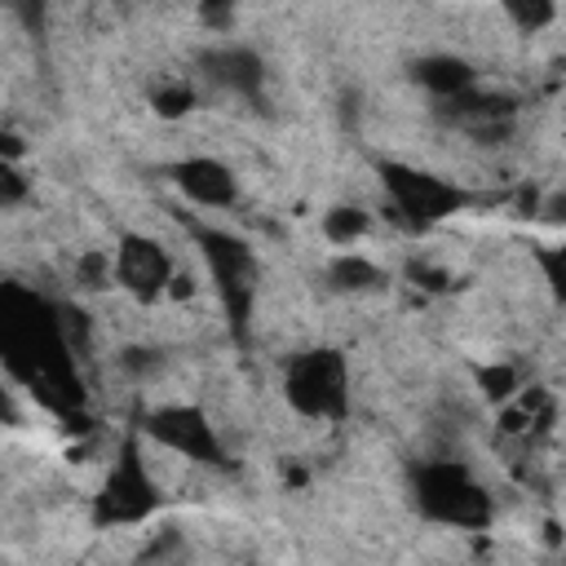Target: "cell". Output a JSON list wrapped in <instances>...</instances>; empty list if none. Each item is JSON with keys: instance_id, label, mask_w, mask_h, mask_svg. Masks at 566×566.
Instances as JSON below:
<instances>
[{"instance_id": "1", "label": "cell", "mask_w": 566, "mask_h": 566, "mask_svg": "<svg viewBox=\"0 0 566 566\" xmlns=\"http://www.w3.org/2000/svg\"><path fill=\"white\" fill-rule=\"evenodd\" d=\"M0 363L44 407L62 416L80 407L75 349L62 332L57 305L13 283H0Z\"/></svg>"}, {"instance_id": "2", "label": "cell", "mask_w": 566, "mask_h": 566, "mask_svg": "<svg viewBox=\"0 0 566 566\" xmlns=\"http://www.w3.org/2000/svg\"><path fill=\"white\" fill-rule=\"evenodd\" d=\"M186 230H190V239L199 248V261L212 279V292L221 301L234 349H248L252 345V318H256V292H261L256 248L243 234H234L226 226H212V221H199V217H186Z\"/></svg>"}, {"instance_id": "3", "label": "cell", "mask_w": 566, "mask_h": 566, "mask_svg": "<svg viewBox=\"0 0 566 566\" xmlns=\"http://www.w3.org/2000/svg\"><path fill=\"white\" fill-rule=\"evenodd\" d=\"M411 504L424 522L451 531H486L495 522V500L464 460H420L411 464Z\"/></svg>"}, {"instance_id": "4", "label": "cell", "mask_w": 566, "mask_h": 566, "mask_svg": "<svg viewBox=\"0 0 566 566\" xmlns=\"http://www.w3.org/2000/svg\"><path fill=\"white\" fill-rule=\"evenodd\" d=\"M376 177H380V190H385L398 226H407L411 234H424V230L460 217L473 203V195L460 181H447L442 172H429L407 159H376Z\"/></svg>"}, {"instance_id": "5", "label": "cell", "mask_w": 566, "mask_h": 566, "mask_svg": "<svg viewBox=\"0 0 566 566\" xmlns=\"http://www.w3.org/2000/svg\"><path fill=\"white\" fill-rule=\"evenodd\" d=\"M283 402L301 416V420H318V424H336L349 416V363L336 345H310L296 349L283 363Z\"/></svg>"}, {"instance_id": "6", "label": "cell", "mask_w": 566, "mask_h": 566, "mask_svg": "<svg viewBox=\"0 0 566 566\" xmlns=\"http://www.w3.org/2000/svg\"><path fill=\"white\" fill-rule=\"evenodd\" d=\"M164 495L142 460V429L128 424L119 447H115V460L106 469V478L97 482V495H93V526L97 531H111V526H142L159 513Z\"/></svg>"}, {"instance_id": "7", "label": "cell", "mask_w": 566, "mask_h": 566, "mask_svg": "<svg viewBox=\"0 0 566 566\" xmlns=\"http://www.w3.org/2000/svg\"><path fill=\"white\" fill-rule=\"evenodd\" d=\"M133 424L142 429V438H150L164 451H177L190 464L203 469H230V451L217 433V424L208 420V411L199 402H159V407H137Z\"/></svg>"}, {"instance_id": "8", "label": "cell", "mask_w": 566, "mask_h": 566, "mask_svg": "<svg viewBox=\"0 0 566 566\" xmlns=\"http://www.w3.org/2000/svg\"><path fill=\"white\" fill-rule=\"evenodd\" d=\"M172 256L168 248L155 239V234H142V230H124L115 252H111V279L115 287H124L133 301L150 305L159 296H168V283H172Z\"/></svg>"}, {"instance_id": "9", "label": "cell", "mask_w": 566, "mask_h": 566, "mask_svg": "<svg viewBox=\"0 0 566 566\" xmlns=\"http://www.w3.org/2000/svg\"><path fill=\"white\" fill-rule=\"evenodd\" d=\"M438 119H442L447 128L464 133V137L478 142V146H500V142H509L513 128H517V102H513L509 93H491V88L473 84V88H464V93L438 102Z\"/></svg>"}, {"instance_id": "10", "label": "cell", "mask_w": 566, "mask_h": 566, "mask_svg": "<svg viewBox=\"0 0 566 566\" xmlns=\"http://www.w3.org/2000/svg\"><path fill=\"white\" fill-rule=\"evenodd\" d=\"M199 75L226 97L265 106V57L248 44H208L199 53Z\"/></svg>"}, {"instance_id": "11", "label": "cell", "mask_w": 566, "mask_h": 566, "mask_svg": "<svg viewBox=\"0 0 566 566\" xmlns=\"http://www.w3.org/2000/svg\"><path fill=\"white\" fill-rule=\"evenodd\" d=\"M168 181L203 212H221L239 203V177L226 159L217 155H186L177 164H168Z\"/></svg>"}, {"instance_id": "12", "label": "cell", "mask_w": 566, "mask_h": 566, "mask_svg": "<svg viewBox=\"0 0 566 566\" xmlns=\"http://www.w3.org/2000/svg\"><path fill=\"white\" fill-rule=\"evenodd\" d=\"M407 75H411V84L424 88L433 102H447V97H455V93H464V88L478 84L473 62H464V57H455V53H424V57H416V62L407 66Z\"/></svg>"}, {"instance_id": "13", "label": "cell", "mask_w": 566, "mask_h": 566, "mask_svg": "<svg viewBox=\"0 0 566 566\" xmlns=\"http://www.w3.org/2000/svg\"><path fill=\"white\" fill-rule=\"evenodd\" d=\"M323 283L340 296H367V292H380L389 283V274L376 261H367L363 252H336L323 265Z\"/></svg>"}, {"instance_id": "14", "label": "cell", "mask_w": 566, "mask_h": 566, "mask_svg": "<svg viewBox=\"0 0 566 566\" xmlns=\"http://www.w3.org/2000/svg\"><path fill=\"white\" fill-rule=\"evenodd\" d=\"M323 239L327 243H336V248H354L358 239H367V230H371V212L367 208H358V203H332L327 212H323Z\"/></svg>"}, {"instance_id": "15", "label": "cell", "mask_w": 566, "mask_h": 566, "mask_svg": "<svg viewBox=\"0 0 566 566\" xmlns=\"http://www.w3.org/2000/svg\"><path fill=\"white\" fill-rule=\"evenodd\" d=\"M473 380H478L482 398L495 402V407H504L522 394V376H517L513 363H482V367H473Z\"/></svg>"}, {"instance_id": "16", "label": "cell", "mask_w": 566, "mask_h": 566, "mask_svg": "<svg viewBox=\"0 0 566 566\" xmlns=\"http://www.w3.org/2000/svg\"><path fill=\"white\" fill-rule=\"evenodd\" d=\"M495 4L522 35H539L557 22V0H495Z\"/></svg>"}, {"instance_id": "17", "label": "cell", "mask_w": 566, "mask_h": 566, "mask_svg": "<svg viewBox=\"0 0 566 566\" xmlns=\"http://www.w3.org/2000/svg\"><path fill=\"white\" fill-rule=\"evenodd\" d=\"M195 106H199V93H195V84H186V80L164 84V88L150 93V111H155L159 119H186Z\"/></svg>"}, {"instance_id": "18", "label": "cell", "mask_w": 566, "mask_h": 566, "mask_svg": "<svg viewBox=\"0 0 566 566\" xmlns=\"http://www.w3.org/2000/svg\"><path fill=\"white\" fill-rule=\"evenodd\" d=\"M0 9L31 35V40H44V31H49V9H53V0H0Z\"/></svg>"}, {"instance_id": "19", "label": "cell", "mask_w": 566, "mask_h": 566, "mask_svg": "<svg viewBox=\"0 0 566 566\" xmlns=\"http://www.w3.org/2000/svg\"><path fill=\"white\" fill-rule=\"evenodd\" d=\"M75 283L88 287V292L111 287V283H115V279H111V256H106L102 248H88V252L75 261Z\"/></svg>"}, {"instance_id": "20", "label": "cell", "mask_w": 566, "mask_h": 566, "mask_svg": "<svg viewBox=\"0 0 566 566\" xmlns=\"http://www.w3.org/2000/svg\"><path fill=\"white\" fill-rule=\"evenodd\" d=\"M27 199H31V177H27L18 164L0 159V212H4V208H18V203H27Z\"/></svg>"}, {"instance_id": "21", "label": "cell", "mask_w": 566, "mask_h": 566, "mask_svg": "<svg viewBox=\"0 0 566 566\" xmlns=\"http://www.w3.org/2000/svg\"><path fill=\"white\" fill-rule=\"evenodd\" d=\"M407 283H416L420 292H447L455 279H451L442 265H433V261H424V256H411V261H407Z\"/></svg>"}, {"instance_id": "22", "label": "cell", "mask_w": 566, "mask_h": 566, "mask_svg": "<svg viewBox=\"0 0 566 566\" xmlns=\"http://www.w3.org/2000/svg\"><path fill=\"white\" fill-rule=\"evenodd\" d=\"M115 358H119V367H124L133 380H146V376H150V371L164 363V354H159L155 345H124Z\"/></svg>"}, {"instance_id": "23", "label": "cell", "mask_w": 566, "mask_h": 566, "mask_svg": "<svg viewBox=\"0 0 566 566\" xmlns=\"http://www.w3.org/2000/svg\"><path fill=\"white\" fill-rule=\"evenodd\" d=\"M199 4V22L208 27V31H230L234 27V13H239V0H195Z\"/></svg>"}, {"instance_id": "24", "label": "cell", "mask_w": 566, "mask_h": 566, "mask_svg": "<svg viewBox=\"0 0 566 566\" xmlns=\"http://www.w3.org/2000/svg\"><path fill=\"white\" fill-rule=\"evenodd\" d=\"M535 261L544 265V283L548 292L562 301L566 296V274H562V248H535Z\"/></svg>"}, {"instance_id": "25", "label": "cell", "mask_w": 566, "mask_h": 566, "mask_svg": "<svg viewBox=\"0 0 566 566\" xmlns=\"http://www.w3.org/2000/svg\"><path fill=\"white\" fill-rule=\"evenodd\" d=\"M177 553H181V531H164V535H159L150 548H142L137 557H142V562H155V557H177Z\"/></svg>"}, {"instance_id": "26", "label": "cell", "mask_w": 566, "mask_h": 566, "mask_svg": "<svg viewBox=\"0 0 566 566\" xmlns=\"http://www.w3.org/2000/svg\"><path fill=\"white\" fill-rule=\"evenodd\" d=\"M0 159L22 164V159H27V137H22V133H13V128H0Z\"/></svg>"}, {"instance_id": "27", "label": "cell", "mask_w": 566, "mask_h": 566, "mask_svg": "<svg viewBox=\"0 0 566 566\" xmlns=\"http://www.w3.org/2000/svg\"><path fill=\"white\" fill-rule=\"evenodd\" d=\"M0 424L4 429H13V424H22V407H18V398H13V389L0 380Z\"/></svg>"}, {"instance_id": "28", "label": "cell", "mask_w": 566, "mask_h": 566, "mask_svg": "<svg viewBox=\"0 0 566 566\" xmlns=\"http://www.w3.org/2000/svg\"><path fill=\"white\" fill-rule=\"evenodd\" d=\"M119 4H124V0H119Z\"/></svg>"}]
</instances>
